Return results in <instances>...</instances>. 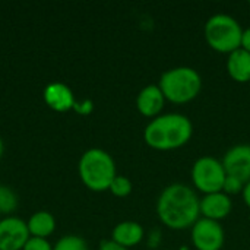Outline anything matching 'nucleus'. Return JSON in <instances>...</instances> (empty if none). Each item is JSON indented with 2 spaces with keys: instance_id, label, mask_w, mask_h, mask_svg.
Returning a JSON list of instances; mask_svg holds the SVG:
<instances>
[{
  "instance_id": "obj_2",
  "label": "nucleus",
  "mask_w": 250,
  "mask_h": 250,
  "mask_svg": "<svg viewBox=\"0 0 250 250\" xmlns=\"http://www.w3.org/2000/svg\"><path fill=\"white\" fill-rule=\"evenodd\" d=\"M193 135V125L189 117L179 113L160 114L152 119L145 130V144L157 151H173L185 146Z\"/></svg>"
},
{
  "instance_id": "obj_24",
  "label": "nucleus",
  "mask_w": 250,
  "mask_h": 250,
  "mask_svg": "<svg viewBox=\"0 0 250 250\" xmlns=\"http://www.w3.org/2000/svg\"><path fill=\"white\" fill-rule=\"evenodd\" d=\"M242 195H243V201H245L246 207H248V208L250 209V182H248V183L245 185Z\"/></svg>"
},
{
  "instance_id": "obj_19",
  "label": "nucleus",
  "mask_w": 250,
  "mask_h": 250,
  "mask_svg": "<svg viewBox=\"0 0 250 250\" xmlns=\"http://www.w3.org/2000/svg\"><path fill=\"white\" fill-rule=\"evenodd\" d=\"M246 183H243L240 179L237 177H233V176H227L226 177V182H224V186H223V192L226 195H237V193H242L243 192V188H245Z\"/></svg>"
},
{
  "instance_id": "obj_12",
  "label": "nucleus",
  "mask_w": 250,
  "mask_h": 250,
  "mask_svg": "<svg viewBox=\"0 0 250 250\" xmlns=\"http://www.w3.org/2000/svg\"><path fill=\"white\" fill-rule=\"evenodd\" d=\"M44 100L50 108L60 113L72 110L76 103L72 89L62 82H53L47 85L44 89Z\"/></svg>"
},
{
  "instance_id": "obj_4",
  "label": "nucleus",
  "mask_w": 250,
  "mask_h": 250,
  "mask_svg": "<svg viewBox=\"0 0 250 250\" xmlns=\"http://www.w3.org/2000/svg\"><path fill=\"white\" fill-rule=\"evenodd\" d=\"M116 176L114 160L104 149L91 148L85 151L79 160V177L89 190H108Z\"/></svg>"
},
{
  "instance_id": "obj_3",
  "label": "nucleus",
  "mask_w": 250,
  "mask_h": 250,
  "mask_svg": "<svg viewBox=\"0 0 250 250\" xmlns=\"http://www.w3.org/2000/svg\"><path fill=\"white\" fill-rule=\"evenodd\" d=\"M166 101L173 104H188L193 101L202 89L199 72L189 66H179L166 70L158 82Z\"/></svg>"
},
{
  "instance_id": "obj_1",
  "label": "nucleus",
  "mask_w": 250,
  "mask_h": 250,
  "mask_svg": "<svg viewBox=\"0 0 250 250\" xmlns=\"http://www.w3.org/2000/svg\"><path fill=\"white\" fill-rule=\"evenodd\" d=\"M199 202L201 199L192 188L173 183L161 192L157 201V215L171 230L192 229L201 217Z\"/></svg>"
},
{
  "instance_id": "obj_17",
  "label": "nucleus",
  "mask_w": 250,
  "mask_h": 250,
  "mask_svg": "<svg viewBox=\"0 0 250 250\" xmlns=\"http://www.w3.org/2000/svg\"><path fill=\"white\" fill-rule=\"evenodd\" d=\"M53 250H88V245L82 237L75 236V234H69V236L62 237L56 243Z\"/></svg>"
},
{
  "instance_id": "obj_23",
  "label": "nucleus",
  "mask_w": 250,
  "mask_h": 250,
  "mask_svg": "<svg viewBox=\"0 0 250 250\" xmlns=\"http://www.w3.org/2000/svg\"><path fill=\"white\" fill-rule=\"evenodd\" d=\"M240 48H243V50H246V51H249L250 53V28H248V29H243Z\"/></svg>"
},
{
  "instance_id": "obj_6",
  "label": "nucleus",
  "mask_w": 250,
  "mask_h": 250,
  "mask_svg": "<svg viewBox=\"0 0 250 250\" xmlns=\"http://www.w3.org/2000/svg\"><path fill=\"white\" fill-rule=\"evenodd\" d=\"M192 183L204 195L223 192L227 177L224 166L214 157H201L192 166Z\"/></svg>"
},
{
  "instance_id": "obj_15",
  "label": "nucleus",
  "mask_w": 250,
  "mask_h": 250,
  "mask_svg": "<svg viewBox=\"0 0 250 250\" xmlns=\"http://www.w3.org/2000/svg\"><path fill=\"white\" fill-rule=\"evenodd\" d=\"M28 226V231L31 237H40V239H45L48 236H51L56 230V220L54 217L47 212V211H38L34 215H31V218L26 223Z\"/></svg>"
},
{
  "instance_id": "obj_25",
  "label": "nucleus",
  "mask_w": 250,
  "mask_h": 250,
  "mask_svg": "<svg viewBox=\"0 0 250 250\" xmlns=\"http://www.w3.org/2000/svg\"><path fill=\"white\" fill-rule=\"evenodd\" d=\"M3 149H4V146H3V141H1V138H0V158H1V155H3Z\"/></svg>"
},
{
  "instance_id": "obj_9",
  "label": "nucleus",
  "mask_w": 250,
  "mask_h": 250,
  "mask_svg": "<svg viewBox=\"0 0 250 250\" xmlns=\"http://www.w3.org/2000/svg\"><path fill=\"white\" fill-rule=\"evenodd\" d=\"M221 163L227 176L237 177L243 183L250 182V145H236L230 148Z\"/></svg>"
},
{
  "instance_id": "obj_22",
  "label": "nucleus",
  "mask_w": 250,
  "mask_h": 250,
  "mask_svg": "<svg viewBox=\"0 0 250 250\" xmlns=\"http://www.w3.org/2000/svg\"><path fill=\"white\" fill-rule=\"evenodd\" d=\"M98 250H129V249H126V248H123V246H120V245L114 243L113 240H104V242H101L100 249Z\"/></svg>"
},
{
  "instance_id": "obj_16",
  "label": "nucleus",
  "mask_w": 250,
  "mask_h": 250,
  "mask_svg": "<svg viewBox=\"0 0 250 250\" xmlns=\"http://www.w3.org/2000/svg\"><path fill=\"white\" fill-rule=\"evenodd\" d=\"M18 208V198L7 186H0V214H10Z\"/></svg>"
},
{
  "instance_id": "obj_7",
  "label": "nucleus",
  "mask_w": 250,
  "mask_h": 250,
  "mask_svg": "<svg viewBox=\"0 0 250 250\" xmlns=\"http://www.w3.org/2000/svg\"><path fill=\"white\" fill-rule=\"evenodd\" d=\"M192 245L196 250H221L226 233L218 221L199 218L192 227Z\"/></svg>"
},
{
  "instance_id": "obj_13",
  "label": "nucleus",
  "mask_w": 250,
  "mask_h": 250,
  "mask_svg": "<svg viewBox=\"0 0 250 250\" xmlns=\"http://www.w3.org/2000/svg\"><path fill=\"white\" fill-rule=\"evenodd\" d=\"M145 237L144 227L136 221H123L119 223L111 233V240L126 249L138 246Z\"/></svg>"
},
{
  "instance_id": "obj_5",
  "label": "nucleus",
  "mask_w": 250,
  "mask_h": 250,
  "mask_svg": "<svg viewBox=\"0 0 250 250\" xmlns=\"http://www.w3.org/2000/svg\"><path fill=\"white\" fill-rule=\"evenodd\" d=\"M204 35L214 51L230 54L240 48L243 29L233 16L218 13L207 21Z\"/></svg>"
},
{
  "instance_id": "obj_11",
  "label": "nucleus",
  "mask_w": 250,
  "mask_h": 250,
  "mask_svg": "<svg viewBox=\"0 0 250 250\" xmlns=\"http://www.w3.org/2000/svg\"><path fill=\"white\" fill-rule=\"evenodd\" d=\"M164 104L166 98L158 85H146L136 97V108L144 117H158L164 108Z\"/></svg>"
},
{
  "instance_id": "obj_10",
  "label": "nucleus",
  "mask_w": 250,
  "mask_h": 250,
  "mask_svg": "<svg viewBox=\"0 0 250 250\" xmlns=\"http://www.w3.org/2000/svg\"><path fill=\"white\" fill-rule=\"evenodd\" d=\"M233 209V202L229 195L224 192L209 193L205 195L199 202V211L202 218L212 220V221H221L224 220Z\"/></svg>"
},
{
  "instance_id": "obj_21",
  "label": "nucleus",
  "mask_w": 250,
  "mask_h": 250,
  "mask_svg": "<svg viewBox=\"0 0 250 250\" xmlns=\"http://www.w3.org/2000/svg\"><path fill=\"white\" fill-rule=\"evenodd\" d=\"M73 110L76 111V113H79V114H82V116H88V114H91L92 113V110H94V103L91 101V100H85V101H82V103H75V105H73Z\"/></svg>"
},
{
  "instance_id": "obj_14",
  "label": "nucleus",
  "mask_w": 250,
  "mask_h": 250,
  "mask_svg": "<svg viewBox=\"0 0 250 250\" xmlns=\"http://www.w3.org/2000/svg\"><path fill=\"white\" fill-rule=\"evenodd\" d=\"M227 72L229 76L239 83L250 82V53L239 48L229 54L227 57Z\"/></svg>"
},
{
  "instance_id": "obj_18",
  "label": "nucleus",
  "mask_w": 250,
  "mask_h": 250,
  "mask_svg": "<svg viewBox=\"0 0 250 250\" xmlns=\"http://www.w3.org/2000/svg\"><path fill=\"white\" fill-rule=\"evenodd\" d=\"M132 189H133L132 182L127 177H125V176H116L114 180L111 182L108 190L114 196H117V198H126V196H129L132 193Z\"/></svg>"
},
{
  "instance_id": "obj_20",
  "label": "nucleus",
  "mask_w": 250,
  "mask_h": 250,
  "mask_svg": "<svg viewBox=\"0 0 250 250\" xmlns=\"http://www.w3.org/2000/svg\"><path fill=\"white\" fill-rule=\"evenodd\" d=\"M22 250H53V248H51V245L45 239L29 237Z\"/></svg>"
},
{
  "instance_id": "obj_8",
  "label": "nucleus",
  "mask_w": 250,
  "mask_h": 250,
  "mask_svg": "<svg viewBox=\"0 0 250 250\" xmlns=\"http://www.w3.org/2000/svg\"><path fill=\"white\" fill-rule=\"evenodd\" d=\"M28 226L18 217L0 221V250H21L29 239Z\"/></svg>"
},
{
  "instance_id": "obj_26",
  "label": "nucleus",
  "mask_w": 250,
  "mask_h": 250,
  "mask_svg": "<svg viewBox=\"0 0 250 250\" xmlns=\"http://www.w3.org/2000/svg\"><path fill=\"white\" fill-rule=\"evenodd\" d=\"M249 3H250V1H249Z\"/></svg>"
}]
</instances>
